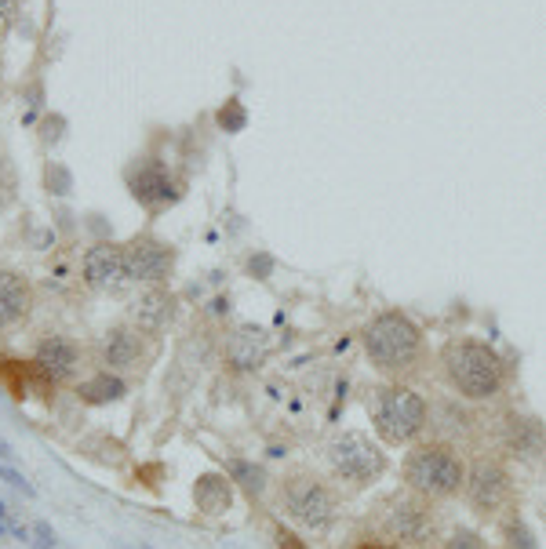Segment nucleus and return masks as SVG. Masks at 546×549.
<instances>
[{
    "instance_id": "1",
    "label": "nucleus",
    "mask_w": 546,
    "mask_h": 549,
    "mask_svg": "<svg viewBox=\"0 0 546 549\" xmlns=\"http://www.w3.org/2000/svg\"><path fill=\"white\" fill-rule=\"evenodd\" d=\"M448 386L463 400H492L506 386V360L481 339H452L441 353Z\"/></svg>"
},
{
    "instance_id": "2",
    "label": "nucleus",
    "mask_w": 546,
    "mask_h": 549,
    "mask_svg": "<svg viewBox=\"0 0 546 549\" xmlns=\"http://www.w3.org/2000/svg\"><path fill=\"white\" fill-rule=\"evenodd\" d=\"M361 339H364L368 360H372L379 371H386V375L412 371L419 353H423V331L401 310H386L379 313V317H372L364 324Z\"/></svg>"
},
{
    "instance_id": "3",
    "label": "nucleus",
    "mask_w": 546,
    "mask_h": 549,
    "mask_svg": "<svg viewBox=\"0 0 546 549\" xmlns=\"http://www.w3.org/2000/svg\"><path fill=\"white\" fill-rule=\"evenodd\" d=\"M401 473L408 488L423 499H452L466 484V462L452 444H419L408 451Z\"/></svg>"
},
{
    "instance_id": "4",
    "label": "nucleus",
    "mask_w": 546,
    "mask_h": 549,
    "mask_svg": "<svg viewBox=\"0 0 546 549\" xmlns=\"http://www.w3.org/2000/svg\"><path fill=\"white\" fill-rule=\"evenodd\" d=\"M426 422H430V408H426V400L415 390H408V386H386V390L375 393L372 426L375 433H379V440L390 444V448L412 444V440L426 430Z\"/></svg>"
},
{
    "instance_id": "5",
    "label": "nucleus",
    "mask_w": 546,
    "mask_h": 549,
    "mask_svg": "<svg viewBox=\"0 0 546 549\" xmlns=\"http://www.w3.org/2000/svg\"><path fill=\"white\" fill-rule=\"evenodd\" d=\"M284 510L295 524H303L310 531H328L339 517V502H335L332 488L321 484L310 473H295L284 484Z\"/></svg>"
},
{
    "instance_id": "6",
    "label": "nucleus",
    "mask_w": 546,
    "mask_h": 549,
    "mask_svg": "<svg viewBox=\"0 0 546 549\" xmlns=\"http://www.w3.org/2000/svg\"><path fill=\"white\" fill-rule=\"evenodd\" d=\"M328 462H332V470L339 477L357 484V488L372 484V480H379L386 473V451L372 437H364L357 430L343 433V437H335L328 444Z\"/></svg>"
},
{
    "instance_id": "7",
    "label": "nucleus",
    "mask_w": 546,
    "mask_h": 549,
    "mask_svg": "<svg viewBox=\"0 0 546 549\" xmlns=\"http://www.w3.org/2000/svg\"><path fill=\"white\" fill-rule=\"evenodd\" d=\"M463 491L474 513H481V517H499V510L510 506V499H514V480H510V470H506L496 455H485V459H477L474 466L466 470Z\"/></svg>"
},
{
    "instance_id": "8",
    "label": "nucleus",
    "mask_w": 546,
    "mask_h": 549,
    "mask_svg": "<svg viewBox=\"0 0 546 549\" xmlns=\"http://www.w3.org/2000/svg\"><path fill=\"white\" fill-rule=\"evenodd\" d=\"M386 535L401 546H423V542L434 539L437 531V517L430 513V506L419 499H394L390 510L383 517Z\"/></svg>"
},
{
    "instance_id": "9",
    "label": "nucleus",
    "mask_w": 546,
    "mask_h": 549,
    "mask_svg": "<svg viewBox=\"0 0 546 549\" xmlns=\"http://www.w3.org/2000/svg\"><path fill=\"white\" fill-rule=\"evenodd\" d=\"M499 444L521 462L539 459V455L546 451L543 422L532 419V415H521V411H506L503 422H499Z\"/></svg>"
},
{
    "instance_id": "10",
    "label": "nucleus",
    "mask_w": 546,
    "mask_h": 549,
    "mask_svg": "<svg viewBox=\"0 0 546 549\" xmlns=\"http://www.w3.org/2000/svg\"><path fill=\"white\" fill-rule=\"evenodd\" d=\"M81 270L91 288H117V284L128 277L124 248H117V244H95V248L84 255Z\"/></svg>"
},
{
    "instance_id": "11",
    "label": "nucleus",
    "mask_w": 546,
    "mask_h": 549,
    "mask_svg": "<svg viewBox=\"0 0 546 549\" xmlns=\"http://www.w3.org/2000/svg\"><path fill=\"white\" fill-rule=\"evenodd\" d=\"M124 259H128L132 280H161L172 270V251L164 248L161 240H135L124 248Z\"/></svg>"
},
{
    "instance_id": "12",
    "label": "nucleus",
    "mask_w": 546,
    "mask_h": 549,
    "mask_svg": "<svg viewBox=\"0 0 546 549\" xmlns=\"http://www.w3.org/2000/svg\"><path fill=\"white\" fill-rule=\"evenodd\" d=\"M193 506L204 517H223L233 506V480L230 473H201L193 484Z\"/></svg>"
},
{
    "instance_id": "13",
    "label": "nucleus",
    "mask_w": 546,
    "mask_h": 549,
    "mask_svg": "<svg viewBox=\"0 0 546 549\" xmlns=\"http://www.w3.org/2000/svg\"><path fill=\"white\" fill-rule=\"evenodd\" d=\"M33 295L26 277L15 270H0V328H11L15 320H22L30 313Z\"/></svg>"
},
{
    "instance_id": "14",
    "label": "nucleus",
    "mask_w": 546,
    "mask_h": 549,
    "mask_svg": "<svg viewBox=\"0 0 546 549\" xmlns=\"http://www.w3.org/2000/svg\"><path fill=\"white\" fill-rule=\"evenodd\" d=\"M33 364L41 368V375L48 382H66L77 371V350H73V342L66 339H44L37 346V357Z\"/></svg>"
},
{
    "instance_id": "15",
    "label": "nucleus",
    "mask_w": 546,
    "mask_h": 549,
    "mask_svg": "<svg viewBox=\"0 0 546 549\" xmlns=\"http://www.w3.org/2000/svg\"><path fill=\"white\" fill-rule=\"evenodd\" d=\"M266 350H270V342H266V331L252 328V324H244V328H237V335L230 339V364L237 371H252L259 368L266 360Z\"/></svg>"
},
{
    "instance_id": "16",
    "label": "nucleus",
    "mask_w": 546,
    "mask_h": 549,
    "mask_svg": "<svg viewBox=\"0 0 546 549\" xmlns=\"http://www.w3.org/2000/svg\"><path fill=\"white\" fill-rule=\"evenodd\" d=\"M0 379H4V386H8L15 400L30 397L33 386H41V390H48L51 386L37 364H19V360H8V357H0Z\"/></svg>"
},
{
    "instance_id": "17",
    "label": "nucleus",
    "mask_w": 546,
    "mask_h": 549,
    "mask_svg": "<svg viewBox=\"0 0 546 549\" xmlns=\"http://www.w3.org/2000/svg\"><path fill=\"white\" fill-rule=\"evenodd\" d=\"M168 320H172V295H164V291H146L139 299V306H135V324H139V331L157 335Z\"/></svg>"
},
{
    "instance_id": "18",
    "label": "nucleus",
    "mask_w": 546,
    "mask_h": 549,
    "mask_svg": "<svg viewBox=\"0 0 546 549\" xmlns=\"http://www.w3.org/2000/svg\"><path fill=\"white\" fill-rule=\"evenodd\" d=\"M139 335L128 328H113L106 339H102V360L110 364V368H132L135 360H139Z\"/></svg>"
},
{
    "instance_id": "19",
    "label": "nucleus",
    "mask_w": 546,
    "mask_h": 549,
    "mask_svg": "<svg viewBox=\"0 0 546 549\" xmlns=\"http://www.w3.org/2000/svg\"><path fill=\"white\" fill-rule=\"evenodd\" d=\"M132 193L139 204H161V200H172V182L161 168H142L132 179Z\"/></svg>"
},
{
    "instance_id": "20",
    "label": "nucleus",
    "mask_w": 546,
    "mask_h": 549,
    "mask_svg": "<svg viewBox=\"0 0 546 549\" xmlns=\"http://www.w3.org/2000/svg\"><path fill=\"white\" fill-rule=\"evenodd\" d=\"M81 400L84 404H113V400H121L124 393H128V386H124L117 375H110V371H102V375H91L88 382H81Z\"/></svg>"
},
{
    "instance_id": "21",
    "label": "nucleus",
    "mask_w": 546,
    "mask_h": 549,
    "mask_svg": "<svg viewBox=\"0 0 546 549\" xmlns=\"http://www.w3.org/2000/svg\"><path fill=\"white\" fill-rule=\"evenodd\" d=\"M226 473H230V480H237L248 495H263V488H266V477H263V470L259 466H252V462H244V459H233L230 466H226Z\"/></svg>"
},
{
    "instance_id": "22",
    "label": "nucleus",
    "mask_w": 546,
    "mask_h": 549,
    "mask_svg": "<svg viewBox=\"0 0 546 549\" xmlns=\"http://www.w3.org/2000/svg\"><path fill=\"white\" fill-rule=\"evenodd\" d=\"M503 539H506V549H539L536 535L528 531V524L521 517H506L503 520Z\"/></svg>"
},
{
    "instance_id": "23",
    "label": "nucleus",
    "mask_w": 546,
    "mask_h": 549,
    "mask_svg": "<svg viewBox=\"0 0 546 549\" xmlns=\"http://www.w3.org/2000/svg\"><path fill=\"white\" fill-rule=\"evenodd\" d=\"M244 124H248V113H244V106L237 99H230L219 110V128L223 131H244Z\"/></svg>"
},
{
    "instance_id": "24",
    "label": "nucleus",
    "mask_w": 546,
    "mask_h": 549,
    "mask_svg": "<svg viewBox=\"0 0 546 549\" xmlns=\"http://www.w3.org/2000/svg\"><path fill=\"white\" fill-rule=\"evenodd\" d=\"M441 549H485V539H481L477 531H470V528H459V531L448 535Z\"/></svg>"
},
{
    "instance_id": "25",
    "label": "nucleus",
    "mask_w": 546,
    "mask_h": 549,
    "mask_svg": "<svg viewBox=\"0 0 546 549\" xmlns=\"http://www.w3.org/2000/svg\"><path fill=\"white\" fill-rule=\"evenodd\" d=\"M48 190H51V193H59V197H66V193L73 190L70 171L59 168V164H51V168H48Z\"/></svg>"
},
{
    "instance_id": "26",
    "label": "nucleus",
    "mask_w": 546,
    "mask_h": 549,
    "mask_svg": "<svg viewBox=\"0 0 546 549\" xmlns=\"http://www.w3.org/2000/svg\"><path fill=\"white\" fill-rule=\"evenodd\" d=\"M0 480H8L11 488H19L22 495H30V499L37 495V491H33V484H26V480H22V473H15L11 466H4V462H0Z\"/></svg>"
},
{
    "instance_id": "27",
    "label": "nucleus",
    "mask_w": 546,
    "mask_h": 549,
    "mask_svg": "<svg viewBox=\"0 0 546 549\" xmlns=\"http://www.w3.org/2000/svg\"><path fill=\"white\" fill-rule=\"evenodd\" d=\"M273 539H277V549H306V542L288 528H277L273 531Z\"/></svg>"
},
{
    "instance_id": "28",
    "label": "nucleus",
    "mask_w": 546,
    "mask_h": 549,
    "mask_svg": "<svg viewBox=\"0 0 546 549\" xmlns=\"http://www.w3.org/2000/svg\"><path fill=\"white\" fill-rule=\"evenodd\" d=\"M270 270H273L270 255H252V262H248V273H252V277L266 280V277H270Z\"/></svg>"
},
{
    "instance_id": "29",
    "label": "nucleus",
    "mask_w": 546,
    "mask_h": 549,
    "mask_svg": "<svg viewBox=\"0 0 546 549\" xmlns=\"http://www.w3.org/2000/svg\"><path fill=\"white\" fill-rule=\"evenodd\" d=\"M33 535H37V546H41V549L55 546V531H51L48 524H37V528H33Z\"/></svg>"
},
{
    "instance_id": "30",
    "label": "nucleus",
    "mask_w": 546,
    "mask_h": 549,
    "mask_svg": "<svg viewBox=\"0 0 546 549\" xmlns=\"http://www.w3.org/2000/svg\"><path fill=\"white\" fill-rule=\"evenodd\" d=\"M11 19H15V0H0V33L8 30Z\"/></svg>"
},
{
    "instance_id": "31",
    "label": "nucleus",
    "mask_w": 546,
    "mask_h": 549,
    "mask_svg": "<svg viewBox=\"0 0 546 549\" xmlns=\"http://www.w3.org/2000/svg\"><path fill=\"white\" fill-rule=\"evenodd\" d=\"M4 531H11V510H8V502L0 499V535Z\"/></svg>"
},
{
    "instance_id": "32",
    "label": "nucleus",
    "mask_w": 546,
    "mask_h": 549,
    "mask_svg": "<svg viewBox=\"0 0 546 549\" xmlns=\"http://www.w3.org/2000/svg\"><path fill=\"white\" fill-rule=\"evenodd\" d=\"M11 455H15V451L8 448V440H0V459H11Z\"/></svg>"
},
{
    "instance_id": "33",
    "label": "nucleus",
    "mask_w": 546,
    "mask_h": 549,
    "mask_svg": "<svg viewBox=\"0 0 546 549\" xmlns=\"http://www.w3.org/2000/svg\"><path fill=\"white\" fill-rule=\"evenodd\" d=\"M357 549H383V546H375V542H364V546H357Z\"/></svg>"
}]
</instances>
